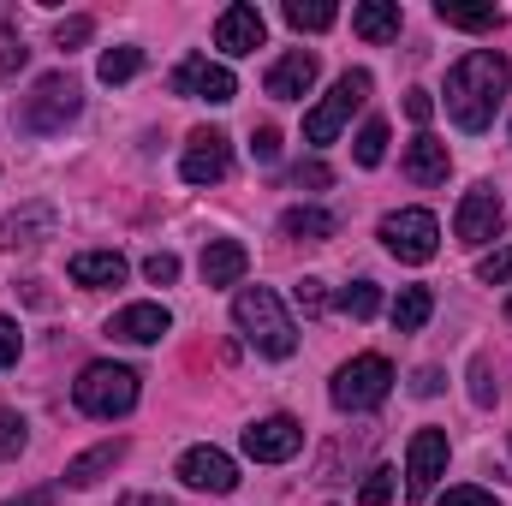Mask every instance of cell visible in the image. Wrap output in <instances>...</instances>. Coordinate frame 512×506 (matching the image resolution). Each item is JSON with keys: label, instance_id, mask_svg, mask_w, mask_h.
<instances>
[{"label": "cell", "instance_id": "obj_18", "mask_svg": "<svg viewBox=\"0 0 512 506\" xmlns=\"http://www.w3.org/2000/svg\"><path fill=\"white\" fill-rule=\"evenodd\" d=\"M167 328H173V316H167L161 304H126V310L108 322V334H114V340H126V346H155Z\"/></svg>", "mask_w": 512, "mask_h": 506}, {"label": "cell", "instance_id": "obj_45", "mask_svg": "<svg viewBox=\"0 0 512 506\" xmlns=\"http://www.w3.org/2000/svg\"><path fill=\"white\" fill-rule=\"evenodd\" d=\"M120 506H173V501H167V495H126Z\"/></svg>", "mask_w": 512, "mask_h": 506}, {"label": "cell", "instance_id": "obj_7", "mask_svg": "<svg viewBox=\"0 0 512 506\" xmlns=\"http://www.w3.org/2000/svg\"><path fill=\"white\" fill-rule=\"evenodd\" d=\"M382 245L399 262H429V256L441 251V221L429 209H399V215L382 221Z\"/></svg>", "mask_w": 512, "mask_h": 506}, {"label": "cell", "instance_id": "obj_21", "mask_svg": "<svg viewBox=\"0 0 512 506\" xmlns=\"http://www.w3.org/2000/svg\"><path fill=\"white\" fill-rule=\"evenodd\" d=\"M280 233L316 245V239H334V233H340V215H334V209H310V203H298V209L280 215Z\"/></svg>", "mask_w": 512, "mask_h": 506}, {"label": "cell", "instance_id": "obj_9", "mask_svg": "<svg viewBox=\"0 0 512 506\" xmlns=\"http://www.w3.org/2000/svg\"><path fill=\"white\" fill-rule=\"evenodd\" d=\"M447 429H417L411 435V447H405V489H411V501H423V495H435V483L447 477Z\"/></svg>", "mask_w": 512, "mask_h": 506}, {"label": "cell", "instance_id": "obj_20", "mask_svg": "<svg viewBox=\"0 0 512 506\" xmlns=\"http://www.w3.org/2000/svg\"><path fill=\"white\" fill-rule=\"evenodd\" d=\"M399 24H405L399 0H364V6H352V30H358L364 42H393Z\"/></svg>", "mask_w": 512, "mask_h": 506}, {"label": "cell", "instance_id": "obj_41", "mask_svg": "<svg viewBox=\"0 0 512 506\" xmlns=\"http://www.w3.org/2000/svg\"><path fill=\"white\" fill-rule=\"evenodd\" d=\"M251 149H256V161H274V155H280V131H274V126H256L251 131Z\"/></svg>", "mask_w": 512, "mask_h": 506}, {"label": "cell", "instance_id": "obj_30", "mask_svg": "<svg viewBox=\"0 0 512 506\" xmlns=\"http://www.w3.org/2000/svg\"><path fill=\"white\" fill-rule=\"evenodd\" d=\"M24 441H30L24 417H18V411H0V459H18V453H24Z\"/></svg>", "mask_w": 512, "mask_h": 506}, {"label": "cell", "instance_id": "obj_27", "mask_svg": "<svg viewBox=\"0 0 512 506\" xmlns=\"http://www.w3.org/2000/svg\"><path fill=\"white\" fill-rule=\"evenodd\" d=\"M334 6L328 0H286V24L292 30H334Z\"/></svg>", "mask_w": 512, "mask_h": 506}, {"label": "cell", "instance_id": "obj_43", "mask_svg": "<svg viewBox=\"0 0 512 506\" xmlns=\"http://www.w3.org/2000/svg\"><path fill=\"white\" fill-rule=\"evenodd\" d=\"M24 60H30V48H18V42H12V48L0 54V72H24Z\"/></svg>", "mask_w": 512, "mask_h": 506}, {"label": "cell", "instance_id": "obj_38", "mask_svg": "<svg viewBox=\"0 0 512 506\" xmlns=\"http://www.w3.org/2000/svg\"><path fill=\"white\" fill-rule=\"evenodd\" d=\"M435 506H501V501H495L489 489H471V483H465V489H447Z\"/></svg>", "mask_w": 512, "mask_h": 506}, {"label": "cell", "instance_id": "obj_31", "mask_svg": "<svg viewBox=\"0 0 512 506\" xmlns=\"http://www.w3.org/2000/svg\"><path fill=\"white\" fill-rule=\"evenodd\" d=\"M477 280H483V286H512V245L483 256V262H477Z\"/></svg>", "mask_w": 512, "mask_h": 506}, {"label": "cell", "instance_id": "obj_1", "mask_svg": "<svg viewBox=\"0 0 512 506\" xmlns=\"http://www.w3.org/2000/svg\"><path fill=\"white\" fill-rule=\"evenodd\" d=\"M512 90V60L495 48H471L453 72H447V114L459 131H489L495 108Z\"/></svg>", "mask_w": 512, "mask_h": 506}, {"label": "cell", "instance_id": "obj_37", "mask_svg": "<svg viewBox=\"0 0 512 506\" xmlns=\"http://www.w3.org/2000/svg\"><path fill=\"white\" fill-rule=\"evenodd\" d=\"M292 298H298V310H304V316H322V304H328L322 280H298V286H292Z\"/></svg>", "mask_w": 512, "mask_h": 506}, {"label": "cell", "instance_id": "obj_14", "mask_svg": "<svg viewBox=\"0 0 512 506\" xmlns=\"http://www.w3.org/2000/svg\"><path fill=\"white\" fill-rule=\"evenodd\" d=\"M316 72H322V60H316L310 48H292V54H280V60L268 66V78H262V90H268L274 102H298V96H310V84H316Z\"/></svg>", "mask_w": 512, "mask_h": 506}, {"label": "cell", "instance_id": "obj_19", "mask_svg": "<svg viewBox=\"0 0 512 506\" xmlns=\"http://www.w3.org/2000/svg\"><path fill=\"white\" fill-rule=\"evenodd\" d=\"M245 268H251V251H245L239 239H215V245L203 251V286H239Z\"/></svg>", "mask_w": 512, "mask_h": 506}, {"label": "cell", "instance_id": "obj_10", "mask_svg": "<svg viewBox=\"0 0 512 506\" xmlns=\"http://www.w3.org/2000/svg\"><path fill=\"white\" fill-rule=\"evenodd\" d=\"M501 227H507V203H501V191H489V185L465 191V203H459V215H453V239H459V245H489Z\"/></svg>", "mask_w": 512, "mask_h": 506}, {"label": "cell", "instance_id": "obj_33", "mask_svg": "<svg viewBox=\"0 0 512 506\" xmlns=\"http://www.w3.org/2000/svg\"><path fill=\"white\" fill-rule=\"evenodd\" d=\"M292 185H298V191H328V185H334V167H328V161H298V167H292Z\"/></svg>", "mask_w": 512, "mask_h": 506}, {"label": "cell", "instance_id": "obj_4", "mask_svg": "<svg viewBox=\"0 0 512 506\" xmlns=\"http://www.w3.org/2000/svg\"><path fill=\"white\" fill-rule=\"evenodd\" d=\"M72 405L84 417H126L137 405V370H126V364H90L84 376L72 381Z\"/></svg>", "mask_w": 512, "mask_h": 506}, {"label": "cell", "instance_id": "obj_34", "mask_svg": "<svg viewBox=\"0 0 512 506\" xmlns=\"http://www.w3.org/2000/svg\"><path fill=\"white\" fill-rule=\"evenodd\" d=\"M393 501V471H370L364 489H358V506H387Z\"/></svg>", "mask_w": 512, "mask_h": 506}, {"label": "cell", "instance_id": "obj_42", "mask_svg": "<svg viewBox=\"0 0 512 506\" xmlns=\"http://www.w3.org/2000/svg\"><path fill=\"white\" fill-rule=\"evenodd\" d=\"M411 393H417V399H435V393H441V370H417V376H411Z\"/></svg>", "mask_w": 512, "mask_h": 506}, {"label": "cell", "instance_id": "obj_40", "mask_svg": "<svg viewBox=\"0 0 512 506\" xmlns=\"http://www.w3.org/2000/svg\"><path fill=\"white\" fill-rule=\"evenodd\" d=\"M405 114H411V126H429V120H435V96H429V90H411V96H405Z\"/></svg>", "mask_w": 512, "mask_h": 506}, {"label": "cell", "instance_id": "obj_2", "mask_svg": "<svg viewBox=\"0 0 512 506\" xmlns=\"http://www.w3.org/2000/svg\"><path fill=\"white\" fill-rule=\"evenodd\" d=\"M233 328L251 340L262 358H292V352H298V328H292L286 304H280L268 286H245V292L233 298Z\"/></svg>", "mask_w": 512, "mask_h": 506}, {"label": "cell", "instance_id": "obj_35", "mask_svg": "<svg viewBox=\"0 0 512 506\" xmlns=\"http://www.w3.org/2000/svg\"><path fill=\"white\" fill-rule=\"evenodd\" d=\"M18 352H24V334H18V322H12V316H0V370H12V364H18Z\"/></svg>", "mask_w": 512, "mask_h": 506}, {"label": "cell", "instance_id": "obj_15", "mask_svg": "<svg viewBox=\"0 0 512 506\" xmlns=\"http://www.w3.org/2000/svg\"><path fill=\"white\" fill-rule=\"evenodd\" d=\"M399 167H405V179H411V185H441V179L453 173V155H447V143H441V137L417 131V137L405 143V161H399Z\"/></svg>", "mask_w": 512, "mask_h": 506}, {"label": "cell", "instance_id": "obj_6", "mask_svg": "<svg viewBox=\"0 0 512 506\" xmlns=\"http://www.w3.org/2000/svg\"><path fill=\"white\" fill-rule=\"evenodd\" d=\"M387 387H393V364H387L382 352H364V358H352V364H340V376H334V405L340 411H376L387 399Z\"/></svg>", "mask_w": 512, "mask_h": 506}, {"label": "cell", "instance_id": "obj_5", "mask_svg": "<svg viewBox=\"0 0 512 506\" xmlns=\"http://www.w3.org/2000/svg\"><path fill=\"white\" fill-rule=\"evenodd\" d=\"M364 102H370V72H364V66L340 72V84H334L310 114H304V137H310V143H334V137L346 131V120H352Z\"/></svg>", "mask_w": 512, "mask_h": 506}, {"label": "cell", "instance_id": "obj_22", "mask_svg": "<svg viewBox=\"0 0 512 506\" xmlns=\"http://www.w3.org/2000/svg\"><path fill=\"white\" fill-rule=\"evenodd\" d=\"M120 459H126V441H102V447H90V453H78V459L66 465V483H72V489H90V483H102Z\"/></svg>", "mask_w": 512, "mask_h": 506}, {"label": "cell", "instance_id": "obj_26", "mask_svg": "<svg viewBox=\"0 0 512 506\" xmlns=\"http://www.w3.org/2000/svg\"><path fill=\"white\" fill-rule=\"evenodd\" d=\"M334 304H340V316H352V322H370V316L382 310V286H376V280H352V286H346Z\"/></svg>", "mask_w": 512, "mask_h": 506}, {"label": "cell", "instance_id": "obj_25", "mask_svg": "<svg viewBox=\"0 0 512 506\" xmlns=\"http://www.w3.org/2000/svg\"><path fill=\"white\" fill-rule=\"evenodd\" d=\"M435 18L447 30H501V6H459V0H441Z\"/></svg>", "mask_w": 512, "mask_h": 506}, {"label": "cell", "instance_id": "obj_44", "mask_svg": "<svg viewBox=\"0 0 512 506\" xmlns=\"http://www.w3.org/2000/svg\"><path fill=\"white\" fill-rule=\"evenodd\" d=\"M6 506H54V489H30L24 501H6Z\"/></svg>", "mask_w": 512, "mask_h": 506}, {"label": "cell", "instance_id": "obj_3", "mask_svg": "<svg viewBox=\"0 0 512 506\" xmlns=\"http://www.w3.org/2000/svg\"><path fill=\"white\" fill-rule=\"evenodd\" d=\"M78 108H84L78 78H72V72H48V78H36V90L24 96V108H18V131H30V137H54V131H66L72 120H78Z\"/></svg>", "mask_w": 512, "mask_h": 506}, {"label": "cell", "instance_id": "obj_29", "mask_svg": "<svg viewBox=\"0 0 512 506\" xmlns=\"http://www.w3.org/2000/svg\"><path fill=\"white\" fill-rule=\"evenodd\" d=\"M382 155H387V120H370L358 131V143H352V161L358 167H382Z\"/></svg>", "mask_w": 512, "mask_h": 506}, {"label": "cell", "instance_id": "obj_39", "mask_svg": "<svg viewBox=\"0 0 512 506\" xmlns=\"http://www.w3.org/2000/svg\"><path fill=\"white\" fill-rule=\"evenodd\" d=\"M471 399H477V405H495V381H489V358H477V364H471Z\"/></svg>", "mask_w": 512, "mask_h": 506}, {"label": "cell", "instance_id": "obj_13", "mask_svg": "<svg viewBox=\"0 0 512 506\" xmlns=\"http://www.w3.org/2000/svg\"><path fill=\"white\" fill-rule=\"evenodd\" d=\"M227 167H233L227 137H221V131H209V126L191 131V149H185V161H179L185 185H221V179H227Z\"/></svg>", "mask_w": 512, "mask_h": 506}, {"label": "cell", "instance_id": "obj_28", "mask_svg": "<svg viewBox=\"0 0 512 506\" xmlns=\"http://www.w3.org/2000/svg\"><path fill=\"white\" fill-rule=\"evenodd\" d=\"M137 72H143V48H108L102 66H96L102 84H126V78H137Z\"/></svg>", "mask_w": 512, "mask_h": 506}, {"label": "cell", "instance_id": "obj_24", "mask_svg": "<svg viewBox=\"0 0 512 506\" xmlns=\"http://www.w3.org/2000/svg\"><path fill=\"white\" fill-rule=\"evenodd\" d=\"M429 316H435V292H429V286H405V292L393 298V328H399V334H417Z\"/></svg>", "mask_w": 512, "mask_h": 506}, {"label": "cell", "instance_id": "obj_12", "mask_svg": "<svg viewBox=\"0 0 512 506\" xmlns=\"http://www.w3.org/2000/svg\"><path fill=\"white\" fill-rule=\"evenodd\" d=\"M298 447H304V423L298 417H262V423L245 429V453L256 465H286Z\"/></svg>", "mask_w": 512, "mask_h": 506}, {"label": "cell", "instance_id": "obj_36", "mask_svg": "<svg viewBox=\"0 0 512 506\" xmlns=\"http://www.w3.org/2000/svg\"><path fill=\"white\" fill-rule=\"evenodd\" d=\"M143 274H149L155 286H173V280H179V256H173V251H155L149 262H143Z\"/></svg>", "mask_w": 512, "mask_h": 506}, {"label": "cell", "instance_id": "obj_23", "mask_svg": "<svg viewBox=\"0 0 512 506\" xmlns=\"http://www.w3.org/2000/svg\"><path fill=\"white\" fill-rule=\"evenodd\" d=\"M66 274H72L78 286H120V280H126V256L120 251H78Z\"/></svg>", "mask_w": 512, "mask_h": 506}, {"label": "cell", "instance_id": "obj_8", "mask_svg": "<svg viewBox=\"0 0 512 506\" xmlns=\"http://www.w3.org/2000/svg\"><path fill=\"white\" fill-rule=\"evenodd\" d=\"M167 90L173 96H191V102H233L239 96V78L227 72V66H215V60H203V54H185L179 66H173V78H167Z\"/></svg>", "mask_w": 512, "mask_h": 506}, {"label": "cell", "instance_id": "obj_11", "mask_svg": "<svg viewBox=\"0 0 512 506\" xmlns=\"http://www.w3.org/2000/svg\"><path fill=\"white\" fill-rule=\"evenodd\" d=\"M179 483L203 489V495H233L239 489V465L221 447H191V453H179Z\"/></svg>", "mask_w": 512, "mask_h": 506}, {"label": "cell", "instance_id": "obj_32", "mask_svg": "<svg viewBox=\"0 0 512 506\" xmlns=\"http://www.w3.org/2000/svg\"><path fill=\"white\" fill-rule=\"evenodd\" d=\"M90 36H96V18H84V12H78V18H60V30H54V42H60L66 54H72V48H84Z\"/></svg>", "mask_w": 512, "mask_h": 506}, {"label": "cell", "instance_id": "obj_17", "mask_svg": "<svg viewBox=\"0 0 512 506\" xmlns=\"http://www.w3.org/2000/svg\"><path fill=\"white\" fill-rule=\"evenodd\" d=\"M54 227H60V215H54L48 203H24L18 215H0V245H6V251L42 245V239H54Z\"/></svg>", "mask_w": 512, "mask_h": 506}, {"label": "cell", "instance_id": "obj_16", "mask_svg": "<svg viewBox=\"0 0 512 506\" xmlns=\"http://www.w3.org/2000/svg\"><path fill=\"white\" fill-rule=\"evenodd\" d=\"M262 36H268V24H262V12L256 6H227L221 18H215V42L227 48V54H256L262 48Z\"/></svg>", "mask_w": 512, "mask_h": 506}]
</instances>
